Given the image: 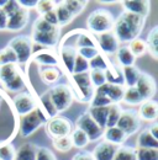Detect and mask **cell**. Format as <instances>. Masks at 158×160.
<instances>
[{
  "label": "cell",
  "instance_id": "cell-1",
  "mask_svg": "<svg viewBox=\"0 0 158 160\" xmlns=\"http://www.w3.org/2000/svg\"><path fill=\"white\" fill-rule=\"evenodd\" d=\"M146 23V19L135 15L131 12L122 11L118 18L114 22L113 33L121 43H130L131 41L136 40L140 37V35L143 31Z\"/></svg>",
  "mask_w": 158,
  "mask_h": 160
},
{
  "label": "cell",
  "instance_id": "cell-2",
  "mask_svg": "<svg viewBox=\"0 0 158 160\" xmlns=\"http://www.w3.org/2000/svg\"><path fill=\"white\" fill-rule=\"evenodd\" d=\"M115 19L109 10L97 9L90 12L87 19V27L92 35H101L105 32H111Z\"/></svg>",
  "mask_w": 158,
  "mask_h": 160
},
{
  "label": "cell",
  "instance_id": "cell-3",
  "mask_svg": "<svg viewBox=\"0 0 158 160\" xmlns=\"http://www.w3.org/2000/svg\"><path fill=\"white\" fill-rule=\"evenodd\" d=\"M0 84L13 92H20L24 89L25 77L18 64H6L0 67Z\"/></svg>",
  "mask_w": 158,
  "mask_h": 160
},
{
  "label": "cell",
  "instance_id": "cell-4",
  "mask_svg": "<svg viewBox=\"0 0 158 160\" xmlns=\"http://www.w3.org/2000/svg\"><path fill=\"white\" fill-rule=\"evenodd\" d=\"M48 118L46 117V115L43 113V111L37 107L35 108L32 112L22 116L20 118L19 124V133L22 138H27L30 136H32L39 128L43 127L46 124V122Z\"/></svg>",
  "mask_w": 158,
  "mask_h": 160
},
{
  "label": "cell",
  "instance_id": "cell-5",
  "mask_svg": "<svg viewBox=\"0 0 158 160\" xmlns=\"http://www.w3.org/2000/svg\"><path fill=\"white\" fill-rule=\"evenodd\" d=\"M8 47H10L18 59V65L27 64L32 54H34V43L30 38V36L20 35L9 41Z\"/></svg>",
  "mask_w": 158,
  "mask_h": 160
},
{
  "label": "cell",
  "instance_id": "cell-6",
  "mask_svg": "<svg viewBox=\"0 0 158 160\" xmlns=\"http://www.w3.org/2000/svg\"><path fill=\"white\" fill-rule=\"evenodd\" d=\"M47 91L58 113L64 112L71 107L73 102V94L71 91V88L67 84H56L52 88H50V90Z\"/></svg>",
  "mask_w": 158,
  "mask_h": 160
},
{
  "label": "cell",
  "instance_id": "cell-7",
  "mask_svg": "<svg viewBox=\"0 0 158 160\" xmlns=\"http://www.w3.org/2000/svg\"><path fill=\"white\" fill-rule=\"evenodd\" d=\"M45 129H46L47 136L52 140L58 139V138H63V137H68L71 134V132L73 129V123L67 117L56 116L46 122Z\"/></svg>",
  "mask_w": 158,
  "mask_h": 160
},
{
  "label": "cell",
  "instance_id": "cell-8",
  "mask_svg": "<svg viewBox=\"0 0 158 160\" xmlns=\"http://www.w3.org/2000/svg\"><path fill=\"white\" fill-rule=\"evenodd\" d=\"M116 127L127 136V138L130 136L136 134L141 128V120L138 117L137 111H135V110H122Z\"/></svg>",
  "mask_w": 158,
  "mask_h": 160
},
{
  "label": "cell",
  "instance_id": "cell-9",
  "mask_svg": "<svg viewBox=\"0 0 158 160\" xmlns=\"http://www.w3.org/2000/svg\"><path fill=\"white\" fill-rule=\"evenodd\" d=\"M76 128H79L83 131L87 137L89 138V142H97L103 137L104 129L100 128L98 124L94 122V120L89 116V113L85 111L79 116L76 121Z\"/></svg>",
  "mask_w": 158,
  "mask_h": 160
},
{
  "label": "cell",
  "instance_id": "cell-10",
  "mask_svg": "<svg viewBox=\"0 0 158 160\" xmlns=\"http://www.w3.org/2000/svg\"><path fill=\"white\" fill-rule=\"evenodd\" d=\"M13 103H14L15 111L18 112L20 117L32 112L35 108L39 107L35 96L29 92H19L18 95H15L13 99Z\"/></svg>",
  "mask_w": 158,
  "mask_h": 160
},
{
  "label": "cell",
  "instance_id": "cell-11",
  "mask_svg": "<svg viewBox=\"0 0 158 160\" xmlns=\"http://www.w3.org/2000/svg\"><path fill=\"white\" fill-rule=\"evenodd\" d=\"M135 88L140 92V95L142 96L143 101L153 100V96L156 95V91H157L156 80L153 79L152 75H150L147 73H143V72L141 73Z\"/></svg>",
  "mask_w": 158,
  "mask_h": 160
},
{
  "label": "cell",
  "instance_id": "cell-12",
  "mask_svg": "<svg viewBox=\"0 0 158 160\" xmlns=\"http://www.w3.org/2000/svg\"><path fill=\"white\" fill-rule=\"evenodd\" d=\"M97 43H98V49L100 53L105 56H113L116 54L118 49L120 48V42L115 37V35L111 32H105L98 35L97 37Z\"/></svg>",
  "mask_w": 158,
  "mask_h": 160
},
{
  "label": "cell",
  "instance_id": "cell-13",
  "mask_svg": "<svg viewBox=\"0 0 158 160\" xmlns=\"http://www.w3.org/2000/svg\"><path fill=\"white\" fill-rule=\"evenodd\" d=\"M30 38L34 44H39L45 48H53L58 44L61 40V31L59 32H36L32 31Z\"/></svg>",
  "mask_w": 158,
  "mask_h": 160
},
{
  "label": "cell",
  "instance_id": "cell-14",
  "mask_svg": "<svg viewBox=\"0 0 158 160\" xmlns=\"http://www.w3.org/2000/svg\"><path fill=\"white\" fill-rule=\"evenodd\" d=\"M124 11L131 12L135 15H140L145 19L150 15L151 11V1L148 0H126V1H120Z\"/></svg>",
  "mask_w": 158,
  "mask_h": 160
},
{
  "label": "cell",
  "instance_id": "cell-15",
  "mask_svg": "<svg viewBox=\"0 0 158 160\" xmlns=\"http://www.w3.org/2000/svg\"><path fill=\"white\" fill-rule=\"evenodd\" d=\"M95 92H99V94H103V95L108 96V99L113 103H120L122 101V98H124L125 86L124 85H114V84L105 82L100 88L95 89Z\"/></svg>",
  "mask_w": 158,
  "mask_h": 160
},
{
  "label": "cell",
  "instance_id": "cell-16",
  "mask_svg": "<svg viewBox=\"0 0 158 160\" xmlns=\"http://www.w3.org/2000/svg\"><path fill=\"white\" fill-rule=\"evenodd\" d=\"M120 145H115L108 142H100L99 144L95 145V148L93 149L92 155L94 160H114L115 153L118 150V148Z\"/></svg>",
  "mask_w": 158,
  "mask_h": 160
},
{
  "label": "cell",
  "instance_id": "cell-17",
  "mask_svg": "<svg viewBox=\"0 0 158 160\" xmlns=\"http://www.w3.org/2000/svg\"><path fill=\"white\" fill-rule=\"evenodd\" d=\"M138 117L140 120L147 122H156L158 118V103L156 100L143 101L138 107Z\"/></svg>",
  "mask_w": 158,
  "mask_h": 160
},
{
  "label": "cell",
  "instance_id": "cell-18",
  "mask_svg": "<svg viewBox=\"0 0 158 160\" xmlns=\"http://www.w3.org/2000/svg\"><path fill=\"white\" fill-rule=\"evenodd\" d=\"M29 22V11L20 8L19 10L11 15L8 19V25H6V31L10 32H18L20 30L25 28V26Z\"/></svg>",
  "mask_w": 158,
  "mask_h": 160
},
{
  "label": "cell",
  "instance_id": "cell-19",
  "mask_svg": "<svg viewBox=\"0 0 158 160\" xmlns=\"http://www.w3.org/2000/svg\"><path fill=\"white\" fill-rule=\"evenodd\" d=\"M30 60L37 63L40 67H56L57 68L59 65V58L53 52L48 49H42L40 52L34 53Z\"/></svg>",
  "mask_w": 158,
  "mask_h": 160
},
{
  "label": "cell",
  "instance_id": "cell-20",
  "mask_svg": "<svg viewBox=\"0 0 158 160\" xmlns=\"http://www.w3.org/2000/svg\"><path fill=\"white\" fill-rule=\"evenodd\" d=\"M77 57V48L73 46H62L61 48V58L63 62V67L68 72V74H73V67Z\"/></svg>",
  "mask_w": 158,
  "mask_h": 160
},
{
  "label": "cell",
  "instance_id": "cell-21",
  "mask_svg": "<svg viewBox=\"0 0 158 160\" xmlns=\"http://www.w3.org/2000/svg\"><path fill=\"white\" fill-rule=\"evenodd\" d=\"M39 74L41 80L47 85L57 84V81L62 77L61 70L56 67H40Z\"/></svg>",
  "mask_w": 158,
  "mask_h": 160
},
{
  "label": "cell",
  "instance_id": "cell-22",
  "mask_svg": "<svg viewBox=\"0 0 158 160\" xmlns=\"http://www.w3.org/2000/svg\"><path fill=\"white\" fill-rule=\"evenodd\" d=\"M136 148H143V149H158V139H156L148 131V128L142 129L138 133L137 140H136Z\"/></svg>",
  "mask_w": 158,
  "mask_h": 160
},
{
  "label": "cell",
  "instance_id": "cell-23",
  "mask_svg": "<svg viewBox=\"0 0 158 160\" xmlns=\"http://www.w3.org/2000/svg\"><path fill=\"white\" fill-rule=\"evenodd\" d=\"M105 78H106V82H109V84L125 85L124 75H122V68L118 67V64L110 63L109 68L105 70Z\"/></svg>",
  "mask_w": 158,
  "mask_h": 160
},
{
  "label": "cell",
  "instance_id": "cell-24",
  "mask_svg": "<svg viewBox=\"0 0 158 160\" xmlns=\"http://www.w3.org/2000/svg\"><path fill=\"white\" fill-rule=\"evenodd\" d=\"M103 137L105 142L115 144V145H122V143H125V140L127 139V136L118 129V127H111V128H105Z\"/></svg>",
  "mask_w": 158,
  "mask_h": 160
},
{
  "label": "cell",
  "instance_id": "cell-25",
  "mask_svg": "<svg viewBox=\"0 0 158 160\" xmlns=\"http://www.w3.org/2000/svg\"><path fill=\"white\" fill-rule=\"evenodd\" d=\"M87 112L89 113V116L94 120V122L98 124L100 128L105 129L106 120H108V113H109V106H106V107H93V106H89Z\"/></svg>",
  "mask_w": 158,
  "mask_h": 160
},
{
  "label": "cell",
  "instance_id": "cell-26",
  "mask_svg": "<svg viewBox=\"0 0 158 160\" xmlns=\"http://www.w3.org/2000/svg\"><path fill=\"white\" fill-rule=\"evenodd\" d=\"M116 59H118V63L120 64V67L124 68V67L135 65L136 57L131 53V51L129 49L127 46H120V48L116 52Z\"/></svg>",
  "mask_w": 158,
  "mask_h": 160
},
{
  "label": "cell",
  "instance_id": "cell-27",
  "mask_svg": "<svg viewBox=\"0 0 158 160\" xmlns=\"http://www.w3.org/2000/svg\"><path fill=\"white\" fill-rule=\"evenodd\" d=\"M147 44V52L152 56L153 59H158V26H153L147 36V40L145 41Z\"/></svg>",
  "mask_w": 158,
  "mask_h": 160
},
{
  "label": "cell",
  "instance_id": "cell-28",
  "mask_svg": "<svg viewBox=\"0 0 158 160\" xmlns=\"http://www.w3.org/2000/svg\"><path fill=\"white\" fill-rule=\"evenodd\" d=\"M37 145L34 143H25L16 150L15 160H35Z\"/></svg>",
  "mask_w": 158,
  "mask_h": 160
},
{
  "label": "cell",
  "instance_id": "cell-29",
  "mask_svg": "<svg viewBox=\"0 0 158 160\" xmlns=\"http://www.w3.org/2000/svg\"><path fill=\"white\" fill-rule=\"evenodd\" d=\"M55 4H56L55 12H56V16H57L58 26L59 27H63V26L69 25L72 21L74 20V16L62 5V1H55Z\"/></svg>",
  "mask_w": 158,
  "mask_h": 160
},
{
  "label": "cell",
  "instance_id": "cell-30",
  "mask_svg": "<svg viewBox=\"0 0 158 160\" xmlns=\"http://www.w3.org/2000/svg\"><path fill=\"white\" fill-rule=\"evenodd\" d=\"M141 70L137 67L132 65V67H124L122 68V75H124V81L126 88H134L137 82L138 78L141 75Z\"/></svg>",
  "mask_w": 158,
  "mask_h": 160
},
{
  "label": "cell",
  "instance_id": "cell-31",
  "mask_svg": "<svg viewBox=\"0 0 158 160\" xmlns=\"http://www.w3.org/2000/svg\"><path fill=\"white\" fill-rule=\"evenodd\" d=\"M87 47H93V48H98V43L97 38L94 37V35H92L88 31H79V35L76 40V48H87Z\"/></svg>",
  "mask_w": 158,
  "mask_h": 160
},
{
  "label": "cell",
  "instance_id": "cell-32",
  "mask_svg": "<svg viewBox=\"0 0 158 160\" xmlns=\"http://www.w3.org/2000/svg\"><path fill=\"white\" fill-rule=\"evenodd\" d=\"M40 102H41V106L40 108L43 111V113L46 115V117L50 120V118H53L56 116H58V112L56 110V107L53 106L51 98H50V94L48 91H46L43 95L40 96Z\"/></svg>",
  "mask_w": 158,
  "mask_h": 160
},
{
  "label": "cell",
  "instance_id": "cell-33",
  "mask_svg": "<svg viewBox=\"0 0 158 160\" xmlns=\"http://www.w3.org/2000/svg\"><path fill=\"white\" fill-rule=\"evenodd\" d=\"M69 137H71L72 145L76 147V148H78V149H83V148H85V147L89 144V138H88L87 134H85L83 131H80L79 128L72 129Z\"/></svg>",
  "mask_w": 158,
  "mask_h": 160
},
{
  "label": "cell",
  "instance_id": "cell-34",
  "mask_svg": "<svg viewBox=\"0 0 158 160\" xmlns=\"http://www.w3.org/2000/svg\"><path fill=\"white\" fill-rule=\"evenodd\" d=\"M62 5L76 18L83 12L85 6L88 5V1L87 0H66V1H62Z\"/></svg>",
  "mask_w": 158,
  "mask_h": 160
},
{
  "label": "cell",
  "instance_id": "cell-35",
  "mask_svg": "<svg viewBox=\"0 0 158 160\" xmlns=\"http://www.w3.org/2000/svg\"><path fill=\"white\" fill-rule=\"evenodd\" d=\"M121 112H122V108H121L120 103H111L109 106V113H108V120H106L105 128L116 127L118 121L121 116Z\"/></svg>",
  "mask_w": 158,
  "mask_h": 160
},
{
  "label": "cell",
  "instance_id": "cell-36",
  "mask_svg": "<svg viewBox=\"0 0 158 160\" xmlns=\"http://www.w3.org/2000/svg\"><path fill=\"white\" fill-rule=\"evenodd\" d=\"M122 101L127 105H132V106H136V105H141L143 102L142 96L140 95L136 88H125V92H124V98Z\"/></svg>",
  "mask_w": 158,
  "mask_h": 160
},
{
  "label": "cell",
  "instance_id": "cell-37",
  "mask_svg": "<svg viewBox=\"0 0 158 160\" xmlns=\"http://www.w3.org/2000/svg\"><path fill=\"white\" fill-rule=\"evenodd\" d=\"M114 160H137L136 148L130 145H120L115 153Z\"/></svg>",
  "mask_w": 158,
  "mask_h": 160
},
{
  "label": "cell",
  "instance_id": "cell-38",
  "mask_svg": "<svg viewBox=\"0 0 158 160\" xmlns=\"http://www.w3.org/2000/svg\"><path fill=\"white\" fill-rule=\"evenodd\" d=\"M127 47H129V49L131 51V53L136 58L137 57H142V56H145L147 53V44H146L145 40H142L140 37L136 38V40L131 41Z\"/></svg>",
  "mask_w": 158,
  "mask_h": 160
},
{
  "label": "cell",
  "instance_id": "cell-39",
  "mask_svg": "<svg viewBox=\"0 0 158 160\" xmlns=\"http://www.w3.org/2000/svg\"><path fill=\"white\" fill-rule=\"evenodd\" d=\"M32 31H36V32H59L61 27L52 26V25L47 23L46 21L40 16V18H37L35 20L34 25H32Z\"/></svg>",
  "mask_w": 158,
  "mask_h": 160
},
{
  "label": "cell",
  "instance_id": "cell-40",
  "mask_svg": "<svg viewBox=\"0 0 158 160\" xmlns=\"http://www.w3.org/2000/svg\"><path fill=\"white\" fill-rule=\"evenodd\" d=\"M89 78H90L92 86L94 89H98V88H100L101 85H104L106 82L105 72L100 70V69H90L89 70Z\"/></svg>",
  "mask_w": 158,
  "mask_h": 160
},
{
  "label": "cell",
  "instance_id": "cell-41",
  "mask_svg": "<svg viewBox=\"0 0 158 160\" xmlns=\"http://www.w3.org/2000/svg\"><path fill=\"white\" fill-rule=\"evenodd\" d=\"M6 64H18V59L14 51L8 46L0 49V67Z\"/></svg>",
  "mask_w": 158,
  "mask_h": 160
},
{
  "label": "cell",
  "instance_id": "cell-42",
  "mask_svg": "<svg viewBox=\"0 0 158 160\" xmlns=\"http://www.w3.org/2000/svg\"><path fill=\"white\" fill-rule=\"evenodd\" d=\"M108 56L103 54V53H99L95 58L89 62V68L90 69H100V70H106L110 65V60L106 58Z\"/></svg>",
  "mask_w": 158,
  "mask_h": 160
},
{
  "label": "cell",
  "instance_id": "cell-43",
  "mask_svg": "<svg viewBox=\"0 0 158 160\" xmlns=\"http://www.w3.org/2000/svg\"><path fill=\"white\" fill-rule=\"evenodd\" d=\"M137 160H158V149H143L136 148Z\"/></svg>",
  "mask_w": 158,
  "mask_h": 160
},
{
  "label": "cell",
  "instance_id": "cell-44",
  "mask_svg": "<svg viewBox=\"0 0 158 160\" xmlns=\"http://www.w3.org/2000/svg\"><path fill=\"white\" fill-rule=\"evenodd\" d=\"M52 144H53L55 149H57L61 153H67L73 148L69 136L68 137H63V138H58V139H53Z\"/></svg>",
  "mask_w": 158,
  "mask_h": 160
},
{
  "label": "cell",
  "instance_id": "cell-45",
  "mask_svg": "<svg viewBox=\"0 0 158 160\" xmlns=\"http://www.w3.org/2000/svg\"><path fill=\"white\" fill-rule=\"evenodd\" d=\"M16 149L14 144L8 143L0 147V160H15Z\"/></svg>",
  "mask_w": 158,
  "mask_h": 160
},
{
  "label": "cell",
  "instance_id": "cell-46",
  "mask_svg": "<svg viewBox=\"0 0 158 160\" xmlns=\"http://www.w3.org/2000/svg\"><path fill=\"white\" fill-rule=\"evenodd\" d=\"M90 70L89 68V62L84 59L83 57H80L77 53L76 62H74V67H73V74H80V73H88Z\"/></svg>",
  "mask_w": 158,
  "mask_h": 160
},
{
  "label": "cell",
  "instance_id": "cell-47",
  "mask_svg": "<svg viewBox=\"0 0 158 160\" xmlns=\"http://www.w3.org/2000/svg\"><path fill=\"white\" fill-rule=\"evenodd\" d=\"M113 102L108 99V96L103 95V94H99V92H94V96L93 99L89 102V106H93V107H106V106H110Z\"/></svg>",
  "mask_w": 158,
  "mask_h": 160
},
{
  "label": "cell",
  "instance_id": "cell-48",
  "mask_svg": "<svg viewBox=\"0 0 158 160\" xmlns=\"http://www.w3.org/2000/svg\"><path fill=\"white\" fill-rule=\"evenodd\" d=\"M55 8H56V4L52 0H41V1H37V5H36V10L39 11L41 16L55 10Z\"/></svg>",
  "mask_w": 158,
  "mask_h": 160
},
{
  "label": "cell",
  "instance_id": "cell-49",
  "mask_svg": "<svg viewBox=\"0 0 158 160\" xmlns=\"http://www.w3.org/2000/svg\"><path fill=\"white\" fill-rule=\"evenodd\" d=\"M77 53H78L80 57H83L84 59H87L88 62H90L93 58H95L100 52H99L98 48L87 47V48H78V49H77Z\"/></svg>",
  "mask_w": 158,
  "mask_h": 160
},
{
  "label": "cell",
  "instance_id": "cell-50",
  "mask_svg": "<svg viewBox=\"0 0 158 160\" xmlns=\"http://www.w3.org/2000/svg\"><path fill=\"white\" fill-rule=\"evenodd\" d=\"M35 160H57L55 154L46 147H37Z\"/></svg>",
  "mask_w": 158,
  "mask_h": 160
},
{
  "label": "cell",
  "instance_id": "cell-51",
  "mask_svg": "<svg viewBox=\"0 0 158 160\" xmlns=\"http://www.w3.org/2000/svg\"><path fill=\"white\" fill-rule=\"evenodd\" d=\"M20 8H21V6L19 5V1H16V0H8L6 4H5V6L1 8V9H3L4 12L6 14V16L10 18L11 15H14V14L19 10Z\"/></svg>",
  "mask_w": 158,
  "mask_h": 160
},
{
  "label": "cell",
  "instance_id": "cell-52",
  "mask_svg": "<svg viewBox=\"0 0 158 160\" xmlns=\"http://www.w3.org/2000/svg\"><path fill=\"white\" fill-rule=\"evenodd\" d=\"M41 18L46 21L47 23H50V25H52V26H58V21H57V16H56L55 10H52V11H50V12H47V14L42 15Z\"/></svg>",
  "mask_w": 158,
  "mask_h": 160
},
{
  "label": "cell",
  "instance_id": "cell-53",
  "mask_svg": "<svg viewBox=\"0 0 158 160\" xmlns=\"http://www.w3.org/2000/svg\"><path fill=\"white\" fill-rule=\"evenodd\" d=\"M19 5L25 9V10H31V9H36V5H37V0H20Z\"/></svg>",
  "mask_w": 158,
  "mask_h": 160
},
{
  "label": "cell",
  "instance_id": "cell-54",
  "mask_svg": "<svg viewBox=\"0 0 158 160\" xmlns=\"http://www.w3.org/2000/svg\"><path fill=\"white\" fill-rule=\"evenodd\" d=\"M72 160H94V158H93V155H92L90 152L83 150V152L77 153V154L72 158Z\"/></svg>",
  "mask_w": 158,
  "mask_h": 160
},
{
  "label": "cell",
  "instance_id": "cell-55",
  "mask_svg": "<svg viewBox=\"0 0 158 160\" xmlns=\"http://www.w3.org/2000/svg\"><path fill=\"white\" fill-rule=\"evenodd\" d=\"M8 16L4 12V10L0 8V31H6V25H8Z\"/></svg>",
  "mask_w": 158,
  "mask_h": 160
},
{
  "label": "cell",
  "instance_id": "cell-56",
  "mask_svg": "<svg viewBox=\"0 0 158 160\" xmlns=\"http://www.w3.org/2000/svg\"><path fill=\"white\" fill-rule=\"evenodd\" d=\"M148 131H150V133H151L156 139H158V123L157 122H153V123L148 127Z\"/></svg>",
  "mask_w": 158,
  "mask_h": 160
},
{
  "label": "cell",
  "instance_id": "cell-57",
  "mask_svg": "<svg viewBox=\"0 0 158 160\" xmlns=\"http://www.w3.org/2000/svg\"><path fill=\"white\" fill-rule=\"evenodd\" d=\"M99 2H100V4H106V5H108V4H116L118 1H99Z\"/></svg>",
  "mask_w": 158,
  "mask_h": 160
}]
</instances>
